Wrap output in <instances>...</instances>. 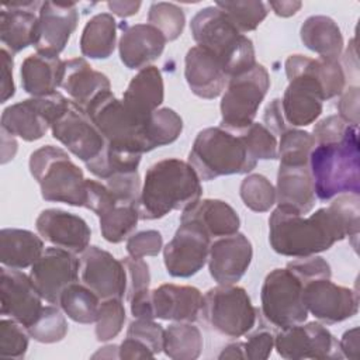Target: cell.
Listing matches in <instances>:
<instances>
[{
    "mask_svg": "<svg viewBox=\"0 0 360 360\" xmlns=\"http://www.w3.org/2000/svg\"><path fill=\"white\" fill-rule=\"evenodd\" d=\"M359 228V194H339L309 217L277 207L269 218V242L281 256L307 257L329 250L347 236L357 240Z\"/></svg>",
    "mask_w": 360,
    "mask_h": 360,
    "instance_id": "obj_1",
    "label": "cell"
},
{
    "mask_svg": "<svg viewBox=\"0 0 360 360\" xmlns=\"http://www.w3.org/2000/svg\"><path fill=\"white\" fill-rule=\"evenodd\" d=\"M201 179L188 162L167 158L145 173L139 198V219L152 221L174 210L184 211L201 198Z\"/></svg>",
    "mask_w": 360,
    "mask_h": 360,
    "instance_id": "obj_2",
    "label": "cell"
},
{
    "mask_svg": "<svg viewBox=\"0 0 360 360\" xmlns=\"http://www.w3.org/2000/svg\"><path fill=\"white\" fill-rule=\"evenodd\" d=\"M308 169L315 195L329 201L339 194L360 193L359 128L353 125L338 142L316 143L309 155Z\"/></svg>",
    "mask_w": 360,
    "mask_h": 360,
    "instance_id": "obj_3",
    "label": "cell"
},
{
    "mask_svg": "<svg viewBox=\"0 0 360 360\" xmlns=\"http://www.w3.org/2000/svg\"><path fill=\"white\" fill-rule=\"evenodd\" d=\"M190 30L197 45L221 62L229 79L257 63L252 39L239 32L217 6L198 10L191 18Z\"/></svg>",
    "mask_w": 360,
    "mask_h": 360,
    "instance_id": "obj_4",
    "label": "cell"
},
{
    "mask_svg": "<svg viewBox=\"0 0 360 360\" xmlns=\"http://www.w3.org/2000/svg\"><path fill=\"white\" fill-rule=\"evenodd\" d=\"M187 162L202 181L221 176L246 174L257 165L242 135L222 127L201 129L193 142Z\"/></svg>",
    "mask_w": 360,
    "mask_h": 360,
    "instance_id": "obj_5",
    "label": "cell"
},
{
    "mask_svg": "<svg viewBox=\"0 0 360 360\" xmlns=\"http://www.w3.org/2000/svg\"><path fill=\"white\" fill-rule=\"evenodd\" d=\"M28 166L45 201L84 207L86 179L66 150L59 146L44 145L31 153Z\"/></svg>",
    "mask_w": 360,
    "mask_h": 360,
    "instance_id": "obj_6",
    "label": "cell"
},
{
    "mask_svg": "<svg viewBox=\"0 0 360 360\" xmlns=\"http://www.w3.org/2000/svg\"><path fill=\"white\" fill-rule=\"evenodd\" d=\"M288 86L281 100V110L291 128L307 127L322 114L323 91L316 59L305 55H290L284 63Z\"/></svg>",
    "mask_w": 360,
    "mask_h": 360,
    "instance_id": "obj_7",
    "label": "cell"
},
{
    "mask_svg": "<svg viewBox=\"0 0 360 360\" xmlns=\"http://www.w3.org/2000/svg\"><path fill=\"white\" fill-rule=\"evenodd\" d=\"M201 314L208 326L229 339H236L250 332L257 319L245 288L235 284H218L204 294Z\"/></svg>",
    "mask_w": 360,
    "mask_h": 360,
    "instance_id": "obj_8",
    "label": "cell"
},
{
    "mask_svg": "<svg viewBox=\"0 0 360 360\" xmlns=\"http://www.w3.org/2000/svg\"><path fill=\"white\" fill-rule=\"evenodd\" d=\"M270 89L266 68L256 63L252 69L229 79L221 98V125L232 132H240L255 122L262 101Z\"/></svg>",
    "mask_w": 360,
    "mask_h": 360,
    "instance_id": "obj_9",
    "label": "cell"
},
{
    "mask_svg": "<svg viewBox=\"0 0 360 360\" xmlns=\"http://www.w3.org/2000/svg\"><path fill=\"white\" fill-rule=\"evenodd\" d=\"M302 292V280L288 267L271 270L260 290L262 315L278 329L304 323L308 318V311Z\"/></svg>",
    "mask_w": 360,
    "mask_h": 360,
    "instance_id": "obj_10",
    "label": "cell"
},
{
    "mask_svg": "<svg viewBox=\"0 0 360 360\" xmlns=\"http://www.w3.org/2000/svg\"><path fill=\"white\" fill-rule=\"evenodd\" d=\"M84 112L101 132L107 145L141 155L149 152L145 136L146 125L138 122L111 90L97 96Z\"/></svg>",
    "mask_w": 360,
    "mask_h": 360,
    "instance_id": "obj_11",
    "label": "cell"
},
{
    "mask_svg": "<svg viewBox=\"0 0 360 360\" xmlns=\"http://www.w3.org/2000/svg\"><path fill=\"white\" fill-rule=\"evenodd\" d=\"M69 107L70 100L59 91L22 100L4 108L1 114V131L27 142L38 141Z\"/></svg>",
    "mask_w": 360,
    "mask_h": 360,
    "instance_id": "obj_12",
    "label": "cell"
},
{
    "mask_svg": "<svg viewBox=\"0 0 360 360\" xmlns=\"http://www.w3.org/2000/svg\"><path fill=\"white\" fill-rule=\"evenodd\" d=\"M274 349L288 360L343 357L336 338L319 322L298 323L280 329L274 336Z\"/></svg>",
    "mask_w": 360,
    "mask_h": 360,
    "instance_id": "obj_13",
    "label": "cell"
},
{
    "mask_svg": "<svg viewBox=\"0 0 360 360\" xmlns=\"http://www.w3.org/2000/svg\"><path fill=\"white\" fill-rule=\"evenodd\" d=\"M212 239L194 222L180 221L172 240L163 248L166 271L172 277L187 278L207 263Z\"/></svg>",
    "mask_w": 360,
    "mask_h": 360,
    "instance_id": "obj_14",
    "label": "cell"
},
{
    "mask_svg": "<svg viewBox=\"0 0 360 360\" xmlns=\"http://www.w3.org/2000/svg\"><path fill=\"white\" fill-rule=\"evenodd\" d=\"M80 260L76 253L62 248H46L31 266L30 277L48 304L58 305L62 291L79 281Z\"/></svg>",
    "mask_w": 360,
    "mask_h": 360,
    "instance_id": "obj_15",
    "label": "cell"
},
{
    "mask_svg": "<svg viewBox=\"0 0 360 360\" xmlns=\"http://www.w3.org/2000/svg\"><path fill=\"white\" fill-rule=\"evenodd\" d=\"M304 304L308 314L326 325L353 318L359 311V295L330 278H315L304 284Z\"/></svg>",
    "mask_w": 360,
    "mask_h": 360,
    "instance_id": "obj_16",
    "label": "cell"
},
{
    "mask_svg": "<svg viewBox=\"0 0 360 360\" xmlns=\"http://www.w3.org/2000/svg\"><path fill=\"white\" fill-rule=\"evenodd\" d=\"M79 260L80 281L100 300L125 297L127 273L122 260L98 246H89Z\"/></svg>",
    "mask_w": 360,
    "mask_h": 360,
    "instance_id": "obj_17",
    "label": "cell"
},
{
    "mask_svg": "<svg viewBox=\"0 0 360 360\" xmlns=\"http://www.w3.org/2000/svg\"><path fill=\"white\" fill-rule=\"evenodd\" d=\"M0 300L1 315L14 319L24 328L32 325L44 308L42 297L30 274L4 266L0 276Z\"/></svg>",
    "mask_w": 360,
    "mask_h": 360,
    "instance_id": "obj_18",
    "label": "cell"
},
{
    "mask_svg": "<svg viewBox=\"0 0 360 360\" xmlns=\"http://www.w3.org/2000/svg\"><path fill=\"white\" fill-rule=\"evenodd\" d=\"M52 136L84 165L97 159L107 142L89 115L70 103L69 110L51 127Z\"/></svg>",
    "mask_w": 360,
    "mask_h": 360,
    "instance_id": "obj_19",
    "label": "cell"
},
{
    "mask_svg": "<svg viewBox=\"0 0 360 360\" xmlns=\"http://www.w3.org/2000/svg\"><path fill=\"white\" fill-rule=\"evenodd\" d=\"M79 21L75 3L44 1L38 10L37 53L59 56L66 48Z\"/></svg>",
    "mask_w": 360,
    "mask_h": 360,
    "instance_id": "obj_20",
    "label": "cell"
},
{
    "mask_svg": "<svg viewBox=\"0 0 360 360\" xmlns=\"http://www.w3.org/2000/svg\"><path fill=\"white\" fill-rule=\"evenodd\" d=\"M252 257V243L243 233L217 238L211 242L207 260L210 274L218 284H235L249 269Z\"/></svg>",
    "mask_w": 360,
    "mask_h": 360,
    "instance_id": "obj_21",
    "label": "cell"
},
{
    "mask_svg": "<svg viewBox=\"0 0 360 360\" xmlns=\"http://www.w3.org/2000/svg\"><path fill=\"white\" fill-rule=\"evenodd\" d=\"M35 228L44 240L76 255L89 248L91 238V229L82 217L59 208L41 211Z\"/></svg>",
    "mask_w": 360,
    "mask_h": 360,
    "instance_id": "obj_22",
    "label": "cell"
},
{
    "mask_svg": "<svg viewBox=\"0 0 360 360\" xmlns=\"http://www.w3.org/2000/svg\"><path fill=\"white\" fill-rule=\"evenodd\" d=\"M184 77L193 94L205 100L221 96L229 82L221 62L198 45L191 46L186 53Z\"/></svg>",
    "mask_w": 360,
    "mask_h": 360,
    "instance_id": "obj_23",
    "label": "cell"
},
{
    "mask_svg": "<svg viewBox=\"0 0 360 360\" xmlns=\"http://www.w3.org/2000/svg\"><path fill=\"white\" fill-rule=\"evenodd\" d=\"M204 295L193 285L162 284L150 291L155 319L194 322L201 315Z\"/></svg>",
    "mask_w": 360,
    "mask_h": 360,
    "instance_id": "obj_24",
    "label": "cell"
},
{
    "mask_svg": "<svg viewBox=\"0 0 360 360\" xmlns=\"http://www.w3.org/2000/svg\"><path fill=\"white\" fill-rule=\"evenodd\" d=\"M39 1L7 3L0 11V39L11 55L35 45L38 35V15L34 10Z\"/></svg>",
    "mask_w": 360,
    "mask_h": 360,
    "instance_id": "obj_25",
    "label": "cell"
},
{
    "mask_svg": "<svg viewBox=\"0 0 360 360\" xmlns=\"http://www.w3.org/2000/svg\"><path fill=\"white\" fill-rule=\"evenodd\" d=\"M165 98V86L160 70L149 65L131 79L122 94V104L127 111L142 125H146L153 111L159 108Z\"/></svg>",
    "mask_w": 360,
    "mask_h": 360,
    "instance_id": "obj_26",
    "label": "cell"
},
{
    "mask_svg": "<svg viewBox=\"0 0 360 360\" xmlns=\"http://www.w3.org/2000/svg\"><path fill=\"white\" fill-rule=\"evenodd\" d=\"M166 42L163 34L148 22L127 25L118 42L120 59L128 69L141 70L162 55Z\"/></svg>",
    "mask_w": 360,
    "mask_h": 360,
    "instance_id": "obj_27",
    "label": "cell"
},
{
    "mask_svg": "<svg viewBox=\"0 0 360 360\" xmlns=\"http://www.w3.org/2000/svg\"><path fill=\"white\" fill-rule=\"evenodd\" d=\"M60 87L77 108L86 111L89 104L101 93L111 90L108 77L91 68L84 58H73L63 62Z\"/></svg>",
    "mask_w": 360,
    "mask_h": 360,
    "instance_id": "obj_28",
    "label": "cell"
},
{
    "mask_svg": "<svg viewBox=\"0 0 360 360\" xmlns=\"http://www.w3.org/2000/svg\"><path fill=\"white\" fill-rule=\"evenodd\" d=\"M315 197L308 166L280 165L276 184L277 207L305 215L314 208Z\"/></svg>",
    "mask_w": 360,
    "mask_h": 360,
    "instance_id": "obj_29",
    "label": "cell"
},
{
    "mask_svg": "<svg viewBox=\"0 0 360 360\" xmlns=\"http://www.w3.org/2000/svg\"><path fill=\"white\" fill-rule=\"evenodd\" d=\"M180 221L197 224L212 240L233 235L239 231L240 218L236 211L224 200L204 198L186 208Z\"/></svg>",
    "mask_w": 360,
    "mask_h": 360,
    "instance_id": "obj_30",
    "label": "cell"
},
{
    "mask_svg": "<svg viewBox=\"0 0 360 360\" xmlns=\"http://www.w3.org/2000/svg\"><path fill=\"white\" fill-rule=\"evenodd\" d=\"M63 62L59 56L34 53L21 63V86L32 97H42L60 87Z\"/></svg>",
    "mask_w": 360,
    "mask_h": 360,
    "instance_id": "obj_31",
    "label": "cell"
},
{
    "mask_svg": "<svg viewBox=\"0 0 360 360\" xmlns=\"http://www.w3.org/2000/svg\"><path fill=\"white\" fill-rule=\"evenodd\" d=\"M45 250L44 240L28 229L4 228L0 231V263L24 270L31 267Z\"/></svg>",
    "mask_w": 360,
    "mask_h": 360,
    "instance_id": "obj_32",
    "label": "cell"
},
{
    "mask_svg": "<svg viewBox=\"0 0 360 360\" xmlns=\"http://www.w3.org/2000/svg\"><path fill=\"white\" fill-rule=\"evenodd\" d=\"M300 37L305 48L319 55V58L339 59L343 52V35L336 21L328 15L308 17L300 30Z\"/></svg>",
    "mask_w": 360,
    "mask_h": 360,
    "instance_id": "obj_33",
    "label": "cell"
},
{
    "mask_svg": "<svg viewBox=\"0 0 360 360\" xmlns=\"http://www.w3.org/2000/svg\"><path fill=\"white\" fill-rule=\"evenodd\" d=\"M117 42V21L110 13L91 17L80 35V52L90 59H107L112 55Z\"/></svg>",
    "mask_w": 360,
    "mask_h": 360,
    "instance_id": "obj_34",
    "label": "cell"
},
{
    "mask_svg": "<svg viewBox=\"0 0 360 360\" xmlns=\"http://www.w3.org/2000/svg\"><path fill=\"white\" fill-rule=\"evenodd\" d=\"M202 350V336L193 322H174L165 329L163 352L173 360L198 359Z\"/></svg>",
    "mask_w": 360,
    "mask_h": 360,
    "instance_id": "obj_35",
    "label": "cell"
},
{
    "mask_svg": "<svg viewBox=\"0 0 360 360\" xmlns=\"http://www.w3.org/2000/svg\"><path fill=\"white\" fill-rule=\"evenodd\" d=\"M101 300L83 283L69 284L60 294L58 307L77 323H94Z\"/></svg>",
    "mask_w": 360,
    "mask_h": 360,
    "instance_id": "obj_36",
    "label": "cell"
},
{
    "mask_svg": "<svg viewBox=\"0 0 360 360\" xmlns=\"http://www.w3.org/2000/svg\"><path fill=\"white\" fill-rule=\"evenodd\" d=\"M103 238L110 243H120L129 238L139 221L136 204H115L98 215Z\"/></svg>",
    "mask_w": 360,
    "mask_h": 360,
    "instance_id": "obj_37",
    "label": "cell"
},
{
    "mask_svg": "<svg viewBox=\"0 0 360 360\" xmlns=\"http://www.w3.org/2000/svg\"><path fill=\"white\" fill-rule=\"evenodd\" d=\"M183 131L181 117L172 108H158L149 117L145 127L148 150L173 143Z\"/></svg>",
    "mask_w": 360,
    "mask_h": 360,
    "instance_id": "obj_38",
    "label": "cell"
},
{
    "mask_svg": "<svg viewBox=\"0 0 360 360\" xmlns=\"http://www.w3.org/2000/svg\"><path fill=\"white\" fill-rule=\"evenodd\" d=\"M141 158V153L105 145L103 153L97 159L86 163V167L100 180H105L117 173L136 172Z\"/></svg>",
    "mask_w": 360,
    "mask_h": 360,
    "instance_id": "obj_39",
    "label": "cell"
},
{
    "mask_svg": "<svg viewBox=\"0 0 360 360\" xmlns=\"http://www.w3.org/2000/svg\"><path fill=\"white\" fill-rule=\"evenodd\" d=\"M215 6L242 34L256 30L269 14L267 4L257 0L217 1Z\"/></svg>",
    "mask_w": 360,
    "mask_h": 360,
    "instance_id": "obj_40",
    "label": "cell"
},
{
    "mask_svg": "<svg viewBox=\"0 0 360 360\" xmlns=\"http://www.w3.org/2000/svg\"><path fill=\"white\" fill-rule=\"evenodd\" d=\"M316 145L312 134L288 128L280 135L278 159L283 166H308L309 155Z\"/></svg>",
    "mask_w": 360,
    "mask_h": 360,
    "instance_id": "obj_41",
    "label": "cell"
},
{
    "mask_svg": "<svg viewBox=\"0 0 360 360\" xmlns=\"http://www.w3.org/2000/svg\"><path fill=\"white\" fill-rule=\"evenodd\" d=\"M58 305H45L37 321L27 329L30 338L39 343L60 342L68 333V321Z\"/></svg>",
    "mask_w": 360,
    "mask_h": 360,
    "instance_id": "obj_42",
    "label": "cell"
},
{
    "mask_svg": "<svg viewBox=\"0 0 360 360\" xmlns=\"http://www.w3.org/2000/svg\"><path fill=\"white\" fill-rule=\"evenodd\" d=\"M240 198L249 210L266 212L276 204V187L271 181L259 173L248 174L239 187Z\"/></svg>",
    "mask_w": 360,
    "mask_h": 360,
    "instance_id": "obj_43",
    "label": "cell"
},
{
    "mask_svg": "<svg viewBox=\"0 0 360 360\" xmlns=\"http://www.w3.org/2000/svg\"><path fill=\"white\" fill-rule=\"evenodd\" d=\"M148 24L159 30L166 41L177 39L186 24V15L181 7L174 3H152L148 11Z\"/></svg>",
    "mask_w": 360,
    "mask_h": 360,
    "instance_id": "obj_44",
    "label": "cell"
},
{
    "mask_svg": "<svg viewBox=\"0 0 360 360\" xmlns=\"http://www.w3.org/2000/svg\"><path fill=\"white\" fill-rule=\"evenodd\" d=\"M127 315L122 298L101 300L97 319H96V338L100 342H107L115 338L124 328Z\"/></svg>",
    "mask_w": 360,
    "mask_h": 360,
    "instance_id": "obj_45",
    "label": "cell"
},
{
    "mask_svg": "<svg viewBox=\"0 0 360 360\" xmlns=\"http://www.w3.org/2000/svg\"><path fill=\"white\" fill-rule=\"evenodd\" d=\"M239 134L242 135L249 153L256 160L278 159L277 138L263 124L252 122Z\"/></svg>",
    "mask_w": 360,
    "mask_h": 360,
    "instance_id": "obj_46",
    "label": "cell"
},
{
    "mask_svg": "<svg viewBox=\"0 0 360 360\" xmlns=\"http://www.w3.org/2000/svg\"><path fill=\"white\" fill-rule=\"evenodd\" d=\"M28 332L14 319L0 321V356L21 359L28 349Z\"/></svg>",
    "mask_w": 360,
    "mask_h": 360,
    "instance_id": "obj_47",
    "label": "cell"
},
{
    "mask_svg": "<svg viewBox=\"0 0 360 360\" xmlns=\"http://www.w3.org/2000/svg\"><path fill=\"white\" fill-rule=\"evenodd\" d=\"M316 62L323 98L330 100L340 96L346 89V73L339 59L316 58Z\"/></svg>",
    "mask_w": 360,
    "mask_h": 360,
    "instance_id": "obj_48",
    "label": "cell"
},
{
    "mask_svg": "<svg viewBox=\"0 0 360 360\" xmlns=\"http://www.w3.org/2000/svg\"><path fill=\"white\" fill-rule=\"evenodd\" d=\"M104 184L114 195L118 204H136L139 205L141 198V179L139 173L128 172V173H117L104 180Z\"/></svg>",
    "mask_w": 360,
    "mask_h": 360,
    "instance_id": "obj_49",
    "label": "cell"
},
{
    "mask_svg": "<svg viewBox=\"0 0 360 360\" xmlns=\"http://www.w3.org/2000/svg\"><path fill=\"white\" fill-rule=\"evenodd\" d=\"M127 336H131L143 342L155 354H159L160 352H163L165 329L162 328L160 323L155 322L153 319L135 318L127 329Z\"/></svg>",
    "mask_w": 360,
    "mask_h": 360,
    "instance_id": "obj_50",
    "label": "cell"
},
{
    "mask_svg": "<svg viewBox=\"0 0 360 360\" xmlns=\"http://www.w3.org/2000/svg\"><path fill=\"white\" fill-rule=\"evenodd\" d=\"M125 273H127V290L125 300L129 301L134 295L149 290L150 273L149 266L143 259H135L127 256L122 259Z\"/></svg>",
    "mask_w": 360,
    "mask_h": 360,
    "instance_id": "obj_51",
    "label": "cell"
},
{
    "mask_svg": "<svg viewBox=\"0 0 360 360\" xmlns=\"http://www.w3.org/2000/svg\"><path fill=\"white\" fill-rule=\"evenodd\" d=\"M162 249V233L155 229L135 232L127 239V252L131 257L135 259H143L145 256H158Z\"/></svg>",
    "mask_w": 360,
    "mask_h": 360,
    "instance_id": "obj_52",
    "label": "cell"
},
{
    "mask_svg": "<svg viewBox=\"0 0 360 360\" xmlns=\"http://www.w3.org/2000/svg\"><path fill=\"white\" fill-rule=\"evenodd\" d=\"M291 271H294L305 284L307 281L315 280V278H330L332 269L330 264L321 256H307V257H297L295 260H291L287 263V266Z\"/></svg>",
    "mask_w": 360,
    "mask_h": 360,
    "instance_id": "obj_53",
    "label": "cell"
},
{
    "mask_svg": "<svg viewBox=\"0 0 360 360\" xmlns=\"http://www.w3.org/2000/svg\"><path fill=\"white\" fill-rule=\"evenodd\" d=\"M353 127V124L346 122L338 114L328 115L326 118L318 121L314 127L312 136L316 143L326 142H338L345 138L347 131Z\"/></svg>",
    "mask_w": 360,
    "mask_h": 360,
    "instance_id": "obj_54",
    "label": "cell"
},
{
    "mask_svg": "<svg viewBox=\"0 0 360 360\" xmlns=\"http://www.w3.org/2000/svg\"><path fill=\"white\" fill-rule=\"evenodd\" d=\"M243 349L245 359L266 360L274 349V335L267 329H259L248 336Z\"/></svg>",
    "mask_w": 360,
    "mask_h": 360,
    "instance_id": "obj_55",
    "label": "cell"
},
{
    "mask_svg": "<svg viewBox=\"0 0 360 360\" xmlns=\"http://www.w3.org/2000/svg\"><path fill=\"white\" fill-rule=\"evenodd\" d=\"M338 101L339 117L349 124H359V87L350 86L342 91Z\"/></svg>",
    "mask_w": 360,
    "mask_h": 360,
    "instance_id": "obj_56",
    "label": "cell"
},
{
    "mask_svg": "<svg viewBox=\"0 0 360 360\" xmlns=\"http://www.w3.org/2000/svg\"><path fill=\"white\" fill-rule=\"evenodd\" d=\"M263 125L274 135V136H280L285 129H288L290 127L287 125L284 115H283V110H281V100L280 98H274L271 100L263 114Z\"/></svg>",
    "mask_w": 360,
    "mask_h": 360,
    "instance_id": "obj_57",
    "label": "cell"
},
{
    "mask_svg": "<svg viewBox=\"0 0 360 360\" xmlns=\"http://www.w3.org/2000/svg\"><path fill=\"white\" fill-rule=\"evenodd\" d=\"M1 97L0 103H6L8 98H11L15 93V86L13 80V55L6 49L1 48Z\"/></svg>",
    "mask_w": 360,
    "mask_h": 360,
    "instance_id": "obj_58",
    "label": "cell"
},
{
    "mask_svg": "<svg viewBox=\"0 0 360 360\" xmlns=\"http://www.w3.org/2000/svg\"><path fill=\"white\" fill-rule=\"evenodd\" d=\"M120 359L136 360V359H152L156 354L141 340L127 336L122 343L118 346Z\"/></svg>",
    "mask_w": 360,
    "mask_h": 360,
    "instance_id": "obj_59",
    "label": "cell"
},
{
    "mask_svg": "<svg viewBox=\"0 0 360 360\" xmlns=\"http://www.w3.org/2000/svg\"><path fill=\"white\" fill-rule=\"evenodd\" d=\"M339 347L343 357L359 359V328H352L346 330L339 340Z\"/></svg>",
    "mask_w": 360,
    "mask_h": 360,
    "instance_id": "obj_60",
    "label": "cell"
},
{
    "mask_svg": "<svg viewBox=\"0 0 360 360\" xmlns=\"http://www.w3.org/2000/svg\"><path fill=\"white\" fill-rule=\"evenodd\" d=\"M141 4H142L141 1H108L107 3L110 11L121 18H127L136 14L138 10L141 8Z\"/></svg>",
    "mask_w": 360,
    "mask_h": 360,
    "instance_id": "obj_61",
    "label": "cell"
},
{
    "mask_svg": "<svg viewBox=\"0 0 360 360\" xmlns=\"http://www.w3.org/2000/svg\"><path fill=\"white\" fill-rule=\"evenodd\" d=\"M267 7H270L274 14H277L278 17H291L294 14L298 13V10L302 7L301 1H270L267 4Z\"/></svg>",
    "mask_w": 360,
    "mask_h": 360,
    "instance_id": "obj_62",
    "label": "cell"
},
{
    "mask_svg": "<svg viewBox=\"0 0 360 360\" xmlns=\"http://www.w3.org/2000/svg\"><path fill=\"white\" fill-rule=\"evenodd\" d=\"M218 359H245V349H243V342H235L226 345L222 352L219 353Z\"/></svg>",
    "mask_w": 360,
    "mask_h": 360,
    "instance_id": "obj_63",
    "label": "cell"
},
{
    "mask_svg": "<svg viewBox=\"0 0 360 360\" xmlns=\"http://www.w3.org/2000/svg\"><path fill=\"white\" fill-rule=\"evenodd\" d=\"M97 357H101V359H120V356H118V346L108 345V346L100 347V350L93 354V359H97Z\"/></svg>",
    "mask_w": 360,
    "mask_h": 360,
    "instance_id": "obj_64",
    "label": "cell"
}]
</instances>
